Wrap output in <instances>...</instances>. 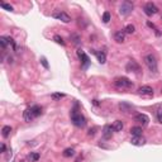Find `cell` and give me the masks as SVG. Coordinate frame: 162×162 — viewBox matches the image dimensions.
Returning <instances> with one entry per match:
<instances>
[{
  "label": "cell",
  "instance_id": "1",
  "mask_svg": "<svg viewBox=\"0 0 162 162\" xmlns=\"http://www.w3.org/2000/svg\"><path fill=\"white\" fill-rule=\"evenodd\" d=\"M41 114H42V108L38 105H33V106L28 108V109H25V111L23 113V118H24L25 122H30V120H33L34 118L39 117Z\"/></svg>",
  "mask_w": 162,
  "mask_h": 162
},
{
  "label": "cell",
  "instance_id": "2",
  "mask_svg": "<svg viewBox=\"0 0 162 162\" xmlns=\"http://www.w3.org/2000/svg\"><path fill=\"white\" fill-rule=\"evenodd\" d=\"M71 122H72V124L79 127V128H82V127H85V124H86L85 117L81 113H79L76 109L71 110Z\"/></svg>",
  "mask_w": 162,
  "mask_h": 162
},
{
  "label": "cell",
  "instance_id": "3",
  "mask_svg": "<svg viewBox=\"0 0 162 162\" xmlns=\"http://www.w3.org/2000/svg\"><path fill=\"white\" fill-rule=\"evenodd\" d=\"M144 63L147 65V67L149 68L151 72H156L157 71V60L156 57L149 53V55H146L144 56Z\"/></svg>",
  "mask_w": 162,
  "mask_h": 162
},
{
  "label": "cell",
  "instance_id": "4",
  "mask_svg": "<svg viewBox=\"0 0 162 162\" xmlns=\"http://www.w3.org/2000/svg\"><path fill=\"white\" fill-rule=\"evenodd\" d=\"M114 85L117 87H119V89H130V87H133V82L129 79H127V77H118V79H115Z\"/></svg>",
  "mask_w": 162,
  "mask_h": 162
},
{
  "label": "cell",
  "instance_id": "5",
  "mask_svg": "<svg viewBox=\"0 0 162 162\" xmlns=\"http://www.w3.org/2000/svg\"><path fill=\"white\" fill-rule=\"evenodd\" d=\"M133 8H134L133 3L125 0V1H123L120 4V6H119V14H120V15H128V14H130L133 11Z\"/></svg>",
  "mask_w": 162,
  "mask_h": 162
},
{
  "label": "cell",
  "instance_id": "6",
  "mask_svg": "<svg viewBox=\"0 0 162 162\" xmlns=\"http://www.w3.org/2000/svg\"><path fill=\"white\" fill-rule=\"evenodd\" d=\"M125 68H127V71H129V72H134V74H139V72H141V66H139V65H138L134 60L129 61V62L127 63Z\"/></svg>",
  "mask_w": 162,
  "mask_h": 162
},
{
  "label": "cell",
  "instance_id": "7",
  "mask_svg": "<svg viewBox=\"0 0 162 162\" xmlns=\"http://www.w3.org/2000/svg\"><path fill=\"white\" fill-rule=\"evenodd\" d=\"M144 13L151 17V15H155V14L158 13V8H157L153 3H147L144 5Z\"/></svg>",
  "mask_w": 162,
  "mask_h": 162
},
{
  "label": "cell",
  "instance_id": "8",
  "mask_svg": "<svg viewBox=\"0 0 162 162\" xmlns=\"http://www.w3.org/2000/svg\"><path fill=\"white\" fill-rule=\"evenodd\" d=\"M53 18L58 19V20L63 22V23H70L71 22V17L65 11H57V13H53Z\"/></svg>",
  "mask_w": 162,
  "mask_h": 162
},
{
  "label": "cell",
  "instance_id": "9",
  "mask_svg": "<svg viewBox=\"0 0 162 162\" xmlns=\"http://www.w3.org/2000/svg\"><path fill=\"white\" fill-rule=\"evenodd\" d=\"M134 120L138 122L139 124H142V127H146V125H148V123H149V118L146 114L139 113V114H137L136 117H134Z\"/></svg>",
  "mask_w": 162,
  "mask_h": 162
},
{
  "label": "cell",
  "instance_id": "10",
  "mask_svg": "<svg viewBox=\"0 0 162 162\" xmlns=\"http://www.w3.org/2000/svg\"><path fill=\"white\" fill-rule=\"evenodd\" d=\"M113 125H109L106 124L105 127L103 128V138L104 139H110L111 136H113Z\"/></svg>",
  "mask_w": 162,
  "mask_h": 162
},
{
  "label": "cell",
  "instance_id": "11",
  "mask_svg": "<svg viewBox=\"0 0 162 162\" xmlns=\"http://www.w3.org/2000/svg\"><path fill=\"white\" fill-rule=\"evenodd\" d=\"M77 56L80 57V60L82 61V66L84 67H87V65H89V62H90V60H89V57L85 55V53L81 51V49H79L77 51Z\"/></svg>",
  "mask_w": 162,
  "mask_h": 162
},
{
  "label": "cell",
  "instance_id": "12",
  "mask_svg": "<svg viewBox=\"0 0 162 162\" xmlns=\"http://www.w3.org/2000/svg\"><path fill=\"white\" fill-rule=\"evenodd\" d=\"M138 92L141 95H152L153 94V89L151 86H142L138 89Z\"/></svg>",
  "mask_w": 162,
  "mask_h": 162
},
{
  "label": "cell",
  "instance_id": "13",
  "mask_svg": "<svg viewBox=\"0 0 162 162\" xmlns=\"http://www.w3.org/2000/svg\"><path fill=\"white\" fill-rule=\"evenodd\" d=\"M114 38L118 43H122V42L125 41V32L124 30H118V32L114 34Z\"/></svg>",
  "mask_w": 162,
  "mask_h": 162
},
{
  "label": "cell",
  "instance_id": "14",
  "mask_svg": "<svg viewBox=\"0 0 162 162\" xmlns=\"http://www.w3.org/2000/svg\"><path fill=\"white\" fill-rule=\"evenodd\" d=\"M130 143H132L133 146H143L146 143V139L143 137H133L132 141H130Z\"/></svg>",
  "mask_w": 162,
  "mask_h": 162
},
{
  "label": "cell",
  "instance_id": "15",
  "mask_svg": "<svg viewBox=\"0 0 162 162\" xmlns=\"http://www.w3.org/2000/svg\"><path fill=\"white\" fill-rule=\"evenodd\" d=\"M142 127H132L130 128V134H132L133 137H141L142 136Z\"/></svg>",
  "mask_w": 162,
  "mask_h": 162
},
{
  "label": "cell",
  "instance_id": "16",
  "mask_svg": "<svg viewBox=\"0 0 162 162\" xmlns=\"http://www.w3.org/2000/svg\"><path fill=\"white\" fill-rule=\"evenodd\" d=\"M123 128H124V124H123L122 120H115L114 124H113V129L115 132H122Z\"/></svg>",
  "mask_w": 162,
  "mask_h": 162
},
{
  "label": "cell",
  "instance_id": "17",
  "mask_svg": "<svg viewBox=\"0 0 162 162\" xmlns=\"http://www.w3.org/2000/svg\"><path fill=\"white\" fill-rule=\"evenodd\" d=\"M10 132H11V127H9V125H4V127H3L1 134H3L4 138H8V137H9V136H10Z\"/></svg>",
  "mask_w": 162,
  "mask_h": 162
},
{
  "label": "cell",
  "instance_id": "18",
  "mask_svg": "<svg viewBox=\"0 0 162 162\" xmlns=\"http://www.w3.org/2000/svg\"><path fill=\"white\" fill-rule=\"evenodd\" d=\"M95 55H96V57H98L100 63H105V61H106L105 53H104V52H95Z\"/></svg>",
  "mask_w": 162,
  "mask_h": 162
},
{
  "label": "cell",
  "instance_id": "19",
  "mask_svg": "<svg viewBox=\"0 0 162 162\" xmlns=\"http://www.w3.org/2000/svg\"><path fill=\"white\" fill-rule=\"evenodd\" d=\"M75 155V149L74 148H66L63 151V156L65 157H72Z\"/></svg>",
  "mask_w": 162,
  "mask_h": 162
},
{
  "label": "cell",
  "instance_id": "20",
  "mask_svg": "<svg viewBox=\"0 0 162 162\" xmlns=\"http://www.w3.org/2000/svg\"><path fill=\"white\" fill-rule=\"evenodd\" d=\"M123 30H124L125 33H128V34H132V33L136 32V28H134V25H133V24H128V25H127Z\"/></svg>",
  "mask_w": 162,
  "mask_h": 162
},
{
  "label": "cell",
  "instance_id": "21",
  "mask_svg": "<svg viewBox=\"0 0 162 162\" xmlns=\"http://www.w3.org/2000/svg\"><path fill=\"white\" fill-rule=\"evenodd\" d=\"M9 44V41H8V37H0V46L3 48H6V46Z\"/></svg>",
  "mask_w": 162,
  "mask_h": 162
},
{
  "label": "cell",
  "instance_id": "22",
  "mask_svg": "<svg viewBox=\"0 0 162 162\" xmlns=\"http://www.w3.org/2000/svg\"><path fill=\"white\" fill-rule=\"evenodd\" d=\"M53 41H55L56 43L61 44V46H65V41H63V38L61 37V36H57V34H56V36L53 37Z\"/></svg>",
  "mask_w": 162,
  "mask_h": 162
},
{
  "label": "cell",
  "instance_id": "23",
  "mask_svg": "<svg viewBox=\"0 0 162 162\" xmlns=\"http://www.w3.org/2000/svg\"><path fill=\"white\" fill-rule=\"evenodd\" d=\"M119 108H120L122 111H125V113H128V110H129L132 106L128 105V104H125V103H122V104H119Z\"/></svg>",
  "mask_w": 162,
  "mask_h": 162
},
{
  "label": "cell",
  "instance_id": "24",
  "mask_svg": "<svg viewBox=\"0 0 162 162\" xmlns=\"http://www.w3.org/2000/svg\"><path fill=\"white\" fill-rule=\"evenodd\" d=\"M110 19H111L110 13H109V11H105V13L103 14V22H104V23H109Z\"/></svg>",
  "mask_w": 162,
  "mask_h": 162
},
{
  "label": "cell",
  "instance_id": "25",
  "mask_svg": "<svg viewBox=\"0 0 162 162\" xmlns=\"http://www.w3.org/2000/svg\"><path fill=\"white\" fill-rule=\"evenodd\" d=\"M156 117H157V120H158V123H161V124H162V106H160L158 109H157Z\"/></svg>",
  "mask_w": 162,
  "mask_h": 162
},
{
  "label": "cell",
  "instance_id": "26",
  "mask_svg": "<svg viewBox=\"0 0 162 162\" xmlns=\"http://www.w3.org/2000/svg\"><path fill=\"white\" fill-rule=\"evenodd\" d=\"M0 6L3 8V9H5V10H9V11H11L13 10V6L10 5V4H6V3H0Z\"/></svg>",
  "mask_w": 162,
  "mask_h": 162
},
{
  "label": "cell",
  "instance_id": "27",
  "mask_svg": "<svg viewBox=\"0 0 162 162\" xmlns=\"http://www.w3.org/2000/svg\"><path fill=\"white\" fill-rule=\"evenodd\" d=\"M29 157H30V160H32V161H34V162L39 160V155H38V153H30V155H29Z\"/></svg>",
  "mask_w": 162,
  "mask_h": 162
},
{
  "label": "cell",
  "instance_id": "28",
  "mask_svg": "<svg viewBox=\"0 0 162 162\" xmlns=\"http://www.w3.org/2000/svg\"><path fill=\"white\" fill-rule=\"evenodd\" d=\"M63 94H52V99H55V100H58V99H62L63 98Z\"/></svg>",
  "mask_w": 162,
  "mask_h": 162
},
{
  "label": "cell",
  "instance_id": "29",
  "mask_svg": "<svg viewBox=\"0 0 162 162\" xmlns=\"http://www.w3.org/2000/svg\"><path fill=\"white\" fill-rule=\"evenodd\" d=\"M41 62H42V65L44 66V68H48V63H47V60L44 58V57H42L41 58Z\"/></svg>",
  "mask_w": 162,
  "mask_h": 162
},
{
  "label": "cell",
  "instance_id": "30",
  "mask_svg": "<svg viewBox=\"0 0 162 162\" xmlns=\"http://www.w3.org/2000/svg\"><path fill=\"white\" fill-rule=\"evenodd\" d=\"M72 39H74V43H76V44H79V43H80V38H79L77 36H75V34L72 36Z\"/></svg>",
  "mask_w": 162,
  "mask_h": 162
},
{
  "label": "cell",
  "instance_id": "31",
  "mask_svg": "<svg viewBox=\"0 0 162 162\" xmlns=\"http://www.w3.org/2000/svg\"><path fill=\"white\" fill-rule=\"evenodd\" d=\"M94 134H95V128H92V129L89 130V136H94Z\"/></svg>",
  "mask_w": 162,
  "mask_h": 162
},
{
  "label": "cell",
  "instance_id": "32",
  "mask_svg": "<svg viewBox=\"0 0 162 162\" xmlns=\"http://www.w3.org/2000/svg\"><path fill=\"white\" fill-rule=\"evenodd\" d=\"M1 152H3V153L5 152V144H4V143L1 144Z\"/></svg>",
  "mask_w": 162,
  "mask_h": 162
},
{
  "label": "cell",
  "instance_id": "33",
  "mask_svg": "<svg viewBox=\"0 0 162 162\" xmlns=\"http://www.w3.org/2000/svg\"><path fill=\"white\" fill-rule=\"evenodd\" d=\"M20 162H25V161H20Z\"/></svg>",
  "mask_w": 162,
  "mask_h": 162
}]
</instances>
